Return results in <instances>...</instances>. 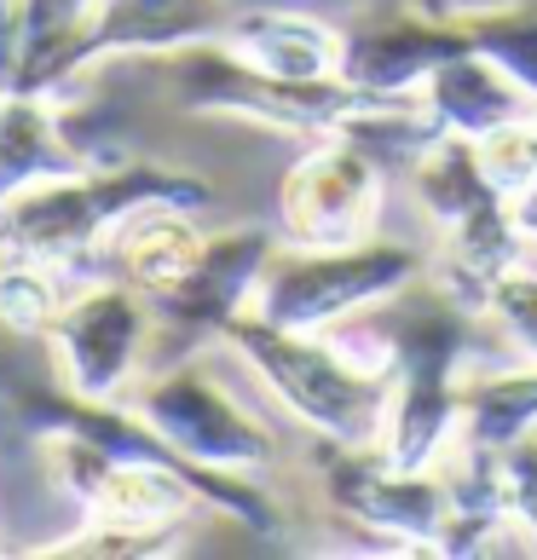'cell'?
Masks as SVG:
<instances>
[{
    "mask_svg": "<svg viewBox=\"0 0 537 560\" xmlns=\"http://www.w3.org/2000/svg\"><path fill=\"white\" fill-rule=\"evenodd\" d=\"M278 248H283L278 225H237V232L202 237V255H197L191 272H185L174 289L151 295L156 341L197 347L209 336H225V324L255 306L260 272L272 266Z\"/></svg>",
    "mask_w": 537,
    "mask_h": 560,
    "instance_id": "obj_11",
    "label": "cell"
},
{
    "mask_svg": "<svg viewBox=\"0 0 537 560\" xmlns=\"http://www.w3.org/2000/svg\"><path fill=\"white\" fill-rule=\"evenodd\" d=\"M47 341L58 347L65 387L87 393V399H128L133 382L144 376V352L156 347L151 295H139L121 278L70 289V301L58 306Z\"/></svg>",
    "mask_w": 537,
    "mask_h": 560,
    "instance_id": "obj_9",
    "label": "cell"
},
{
    "mask_svg": "<svg viewBox=\"0 0 537 560\" xmlns=\"http://www.w3.org/2000/svg\"><path fill=\"white\" fill-rule=\"evenodd\" d=\"M65 301H70L65 266H47V260L0 266V324L24 329V336H47Z\"/></svg>",
    "mask_w": 537,
    "mask_h": 560,
    "instance_id": "obj_19",
    "label": "cell"
},
{
    "mask_svg": "<svg viewBox=\"0 0 537 560\" xmlns=\"http://www.w3.org/2000/svg\"><path fill=\"white\" fill-rule=\"evenodd\" d=\"M428 278V255L399 237H364L341 248H278L260 272L255 313L283 329H336L399 289Z\"/></svg>",
    "mask_w": 537,
    "mask_h": 560,
    "instance_id": "obj_4",
    "label": "cell"
},
{
    "mask_svg": "<svg viewBox=\"0 0 537 560\" xmlns=\"http://www.w3.org/2000/svg\"><path fill=\"white\" fill-rule=\"evenodd\" d=\"M341 336L364 341L359 364L387 376V428L382 451L399 468H440L463 428V382L486 336H498L480 306L451 295L440 278H417L394 301L336 324Z\"/></svg>",
    "mask_w": 537,
    "mask_h": 560,
    "instance_id": "obj_1",
    "label": "cell"
},
{
    "mask_svg": "<svg viewBox=\"0 0 537 560\" xmlns=\"http://www.w3.org/2000/svg\"><path fill=\"white\" fill-rule=\"evenodd\" d=\"M463 24L474 52L514 75L532 105H537V7H463Z\"/></svg>",
    "mask_w": 537,
    "mask_h": 560,
    "instance_id": "obj_18",
    "label": "cell"
},
{
    "mask_svg": "<svg viewBox=\"0 0 537 560\" xmlns=\"http://www.w3.org/2000/svg\"><path fill=\"white\" fill-rule=\"evenodd\" d=\"M225 24H232V0H87V12L65 35H52L17 65L12 88L58 93L65 81L110 58H168L197 40H220Z\"/></svg>",
    "mask_w": 537,
    "mask_h": 560,
    "instance_id": "obj_5",
    "label": "cell"
},
{
    "mask_svg": "<svg viewBox=\"0 0 537 560\" xmlns=\"http://www.w3.org/2000/svg\"><path fill=\"white\" fill-rule=\"evenodd\" d=\"M220 341L306 433H318V445H382L387 376L359 364L329 329H283L249 306L225 324Z\"/></svg>",
    "mask_w": 537,
    "mask_h": 560,
    "instance_id": "obj_2",
    "label": "cell"
},
{
    "mask_svg": "<svg viewBox=\"0 0 537 560\" xmlns=\"http://www.w3.org/2000/svg\"><path fill=\"white\" fill-rule=\"evenodd\" d=\"M174 70V98L197 116H237L272 133H295V139H324V133H347L353 121L376 105L382 93H364L353 81H283L266 75L255 65L225 47V40H197L185 52H168Z\"/></svg>",
    "mask_w": 537,
    "mask_h": 560,
    "instance_id": "obj_3",
    "label": "cell"
},
{
    "mask_svg": "<svg viewBox=\"0 0 537 560\" xmlns=\"http://www.w3.org/2000/svg\"><path fill=\"white\" fill-rule=\"evenodd\" d=\"M387 168L347 133L306 139L295 168L278 185V237L289 248H341L376 237Z\"/></svg>",
    "mask_w": 537,
    "mask_h": 560,
    "instance_id": "obj_7",
    "label": "cell"
},
{
    "mask_svg": "<svg viewBox=\"0 0 537 560\" xmlns=\"http://www.w3.org/2000/svg\"><path fill=\"white\" fill-rule=\"evenodd\" d=\"M486 318L498 329V341L514 347L521 359L537 364V266H509L486 295Z\"/></svg>",
    "mask_w": 537,
    "mask_h": 560,
    "instance_id": "obj_20",
    "label": "cell"
},
{
    "mask_svg": "<svg viewBox=\"0 0 537 560\" xmlns=\"http://www.w3.org/2000/svg\"><path fill=\"white\" fill-rule=\"evenodd\" d=\"M417 93H422V105L433 110V121H440L445 133H463L474 144H480L486 133H498L503 121L537 116V105L514 88V75L503 65H491L486 52H474V47L445 58Z\"/></svg>",
    "mask_w": 537,
    "mask_h": 560,
    "instance_id": "obj_13",
    "label": "cell"
},
{
    "mask_svg": "<svg viewBox=\"0 0 537 560\" xmlns=\"http://www.w3.org/2000/svg\"><path fill=\"white\" fill-rule=\"evenodd\" d=\"M514 225H521V237L537 243V179L526 185L521 197H514Z\"/></svg>",
    "mask_w": 537,
    "mask_h": 560,
    "instance_id": "obj_24",
    "label": "cell"
},
{
    "mask_svg": "<svg viewBox=\"0 0 537 560\" xmlns=\"http://www.w3.org/2000/svg\"><path fill=\"white\" fill-rule=\"evenodd\" d=\"M121 405H133L144 422L162 433V445H174L185 463L214 468V474H260L272 468V428L255 410H243L209 370L179 359L168 370L139 376Z\"/></svg>",
    "mask_w": 537,
    "mask_h": 560,
    "instance_id": "obj_6",
    "label": "cell"
},
{
    "mask_svg": "<svg viewBox=\"0 0 537 560\" xmlns=\"http://www.w3.org/2000/svg\"><path fill=\"white\" fill-rule=\"evenodd\" d=\"M75 168H87V156L65 139L52 93H30V88L0 93V202Z\"/></svg>",
    "mask_w": 537,
    "mask_h": 560,
    "instance_id": "obj_15",
    "label": "cell"
},
{
    "mask_svg": "<svg viewBox=\"0 0 537 560\" xmlns=\"http://www.w3.org/2000/svg\"><path fill=\"white\" fill-rule=\"evenodd\" d=\"M24 24H30V0H0V88H12L17 65H24Z\"/></svg>",
    "mask_w": 537,
    "mask_h": 560,
    "instance_id": "obj_23",
    "label": "cell"
},
{
    "mask_svg": "<svg viewBox=\"0 0 537 560\" xmlns=\"http://www.w3.org/2000/svg\"><path fill=\"white\" fill-rule=\"evenodd\" d=\"M491 468H498V503H503V514L526 532V544L537 555V433L503 445L498 456H491Z\"/></svg>",
    "mask_w": 537,
    "mask_h": 560,
    "instance_id": "obj_22",
    "label": "cell"
},
{
    "mask_svg": "<svg viewBox=\"0 0 537 560\" xmlns=\"http://www.w3.org/2000/svg\"><path fill=\"white\" fill-rule=\"evenodd\" d=\"M480 168L498 191L514 202L537 179V116H521V121H503L498 133L480 139Z\"/></svg>",
    "mask_w": 537,
    "mask_h": 560,
    "instance_id": "obj_21",
    "label": "cell"
},
{
    "mask_svg": "<svg viewBox=\"0 0 537 560\" xmlns=\"http://www.w3.org/2000/svg\"><path fill=\"white\" fill-rule=\"evenodd\" d=\"M468 24L463 7L445 0H387V7L364 12L359 24L341 30V81L364 93L405 98L445 65V58L468 52Z\"/></svg>",
    "mask_w": 537,
    "mask_h": 560,
    "instance_id": "obj_10",
    "label": "cell"
},
{
    "mask_svg": "<svg viewBox=\"0 0 537 560\" xmlns=\"http://www.w3.org/2000/svg\"><path fill=\"white\" fill-rule=\"evenodd\" d=\"M405 174H410V197H417L422 214L440 225V237L468 232V225H480V220L509 209V197L480 168V144L463 139V133H440Z\"/></svg>",
    "mask_w": 537,
    "mask_h": 560,
    "instance_id": "obj_14",
    "label": "cell"
},
{
    "mask_svg": "<svg viewBox=\"0 0 537 560\" xmlns=\"http://www.w3.org/2000/svg\"><path fill=\"white\" fill-rule=\"evenodd\" d=\"M324 497L353 526L394 537L405 555H440L451 486L440 468H399L382 445H324Z\"/></svg>",
    "mask_w": 537,
    "mask_h": 560,
    "instance_id": "obj_8",
    "label": "cell"
},
{
    "mask_svg": "<svg viewBox=\"0 0 537 560\" xmlns=\"http://www.w3.org/2000/svg\"><path fill=\"white\" fill-rule=\"evenodd\" d=\"M110 266L121 283H133L139 295H162L174 289L202 255V232L191 209H139L110 232Z\"/></svg>",
    "mask_w": 537,
    "mask_h": 560,
    "instance_id": "obj_16",
    "label": "cell"
},
{
    "mask_svg": "<svg viewBox=\"0 0 537 560\" xmlns=\"http://www.w3.org/2000/svg\"><path fill=\"white\" fill-rule=\"evenodd\" d=\"M220 40L243 65L283 75V81H336L341 75V30L306 12H278V7L232 12Z\"/></svg>",
    "mask_w": 537,
    "mask_h": 560,
    "instance_id": "obj_12",
    "label": "cell"
},
{
    "mask_svg": "<svg viewBox=\"0 0 537 560\" xmlns=\"http://www.w3.org/2000/svg\"><path fill=\"white\" fill-rule=\"evenodd\" d=\"M526 433H537V364L532 359L463 382V428H457L463 451L498 456L503 445L526 440Z\"/></svg>",
    "mask_w": 537,
    "mask_h": 560,
    "instance_id": "obj_17",
    "label": "cell"
}]
</instances>
